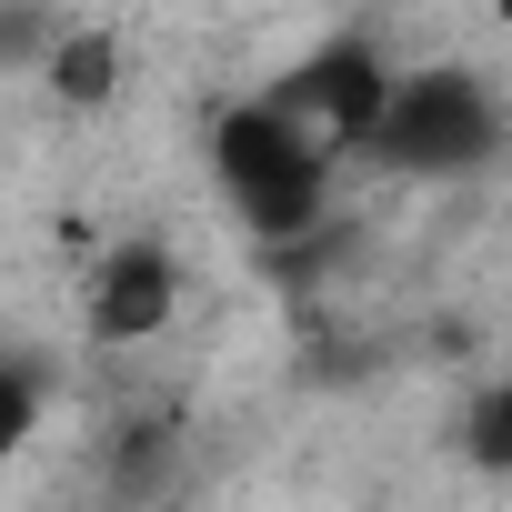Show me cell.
<instances>
[{
	"label": "cell",
	"mask_w": 512,
	"mask_h": 512,
	"mask_svg": "<svg viewBox=\"0 0 512 512\" xmlns=\"http://www.w3.org/2000/svg\"><path fill=\"white\" fill-rule=\"evenodd\" d=\"M171 452H181V432H171L161 412H141V422H131L121 442H111V492H121V502L161 492V482H171Z\"/></svg>",
	"instance_id": "8992f818"
},
{
	"label": "cell",
	"mask_w": 512,
	"mask_h": 512,
	"mask_svg": "<svg viewBox=\"0 0 512 512\" xmlns=\"http://www.w3.org/2000/svg\"><path fill=\"white\" fill-rule=\"evenodd\" d=\"M362 161L392 171V181H462L482 161H512V111L492 101L482 71L432 61V71L392 81V111H382V131H372Z\"/></svg>",
	"instance_id": "7a4b0ae2"
},
{
	"label": "cell",
	"mask_w": 512,
	"mask_h": 512,
	"mask_svg": "<svg viewBox=\"0 0 512 512\" xmlns=\"http://www.w3.org/2000/svg\"><path fill=\"white\" fill-rule=\"evenodd\" d=\"M41 412H51V362L41 352H11V362H0V452H31Z\"/></svg>",
	"instance_id": "ba28073f"
},
{
	"label": "cell",
	"mask_w": 512,
	"mask_h": 512,
	"mask_svg": "<svg viewBox=\"0 0 512 512\" xmlns=\"http://www.w3.org/2000/svg\"><path fill=\"white\" fill-rule=\"evenodd\" d=\"M462 462H472L482 482H512V372L472 392V412H462Z\"/></svg>",
	"instance_id": "52a82bcc"
},
{
	"label": "cell",
	"mask_w": 512,
	"mask_h": 512,
	"mask_svg": "<svg viewBox=\"0 0 512 512\" xmlns=\"http://www.w3.org/2000/svg\"><path fill=\"white\" fill-rule=\"evenodd\" d=\"M332 161H342V151H332L312 121H292L272 91H251V101L211 111V181H221V201L241 211V231L272 241V251H292V241L322 231Z\"/></svg>",
	"instance_id": "6da1fadb"
},
{
	"label": "cell",
	"mask_w": 512,
	"mask_h": 512,
	"mask_svg": "<svg viewBox=\"0 0 512 512\" xmlns=\"http://www.w3.org/2000/svg\"><path fill=\"white\" fill-rule=\"evenodd\" d=\"M392 61H382V41H362V31H332L322 51H302L282 81H272V101L292 111V121H312L332 151H372V131H382V111H392Z\"/></svg>",
	"instance_id": "3957f363"
},
{
	"label": "cell",
	"mask_w": 512,
	"mask_h": 512,
	"mask_svg": "<svg viewBox=\"0 0 512 512\" xmlns=\"http://www.w3.org/2000/svg\"><path fill=\"white\" fill-rule=\"evenodd\" d=\"M41 81H51V101H61V111H111V101H121V31L71 21V31L51 41Z\"/></svg>",
	"instance_id": "5b68a950"
},
{
	"label": "cell",
	"mask_w": 512,
	"mask_h": 512,
	"mask_svg": "<svg viewBox=\"0 0 512 512\" xmlns=\"http://www.w3.org/2000/svg\"><path fill=\"white\" fill-rule=\"evenodd\" d=\"M171 322H181V251L151 241V231L111 241L101 262H91V292H81V332H91L101 352H141V342H161Z\"/></svg>",
	"instance_id": "277c9868"
}]
</instances>
